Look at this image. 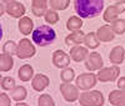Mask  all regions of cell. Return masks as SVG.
<instances>
[{"label":"cell","instance_id":"6da1fadb","mask_svg":"<svg viewBox=\"0 0 125 106\" xmlns=\"http://www.w3.org/2000/svg\"><path fill=\"white\" fill-rule=\"evenodd\" d=\"M74 8L76 14L83 19L99 16L104 9V0H75Z\"/></svg>","mask_w":125,"mask_h":106},{"label":"cell","instance_id":"7a4b0ae2","mask_svg":"<svg viewBox=\"0 0 125 106\" xmlns=\"http://www.w3.org/2000/svg\"><path fill=\"white\" fill-rule=\"evenodd\" d=\"M56 39L55 30L49 25H40L33 31V40L39 46H48Z\"/></svg>","mask_w":125,"mask_h":106},{"label":"cell","instance_id":"3957f363","mask_svg":"<svg viewBox=\"0 0 125 106\" xmlns=\"http://www.w3.org/2000/svg\"><path fill=\"white\" fill-rule=\"evenodd\" d=\"M3 35H4V30H3L1 23H0V41H1V39H3Z\"/></svg>","mask_w":125,"mask_h":106}]
</instances>
